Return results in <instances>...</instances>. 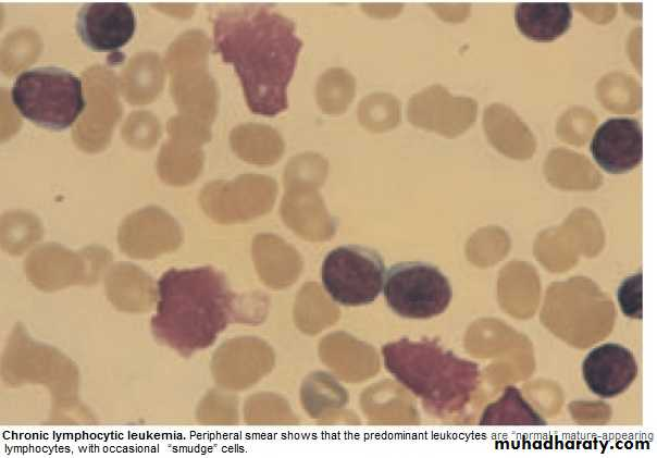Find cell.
Listing matches in <instances>:
<instances>
[{"instance_id": "6da1fadb", "label": "cell", "mask_w": 657, "mask_h": 458, "mask_svg": "<svg viewBox=\"0 0 657 458\" xmlns=\"http://www.w3.org/2000/svg\"><path fill=\"white\" fill-rule=\"evenodd\" d=\"M211 22L214 50L234 65L250 111L272 117L286 110L303 45L295 23L265 4L218 8Z\"/></svg>"}, {"instance_id": "7a4b0ae2", "label": "cell", "mask_w": 657, "mask_h": 458, "mask_svg": "<svg viewBox=\"0 0 657 458\" xmlns=\"http://www.w3.org/2000/svg\"><path fill=\"white\" fill-rule=\"evenodd\" d=\"M238 300L225 275L212 265L170 269L157 283L151 332L160 344L190 357L239 321Z\"/></svg>"}, {"instance_id": "3957f363", "label": "cell", "mask_w": 657, "mask_h": 458, "mask_svg": "<svg viewBox=\"0 0 657 458\" xmlns=\"http://www.w3.org/2000/svg\"><path fill=\"white\" fill-rule=\"evenodd\" d=\"M386 370L406 388L436 412H446L464 386L469 363L433 341L401 338L382 347Z\"/></svg>"}, {"instance_id": "277c9868", "label": "cell", "mask_w": 657, "mask_h": 458, "mask_svg": "<svg viewBox=\"0 0 657 458\" xmlns=\"http://www.w3.org/2000/svg\"><path fill=\"white\" fill-rule=\"evenodd\" d=\"M11 100L25 119L54 131L72 126L86 108L80 78L58 66L21 72L11 88Z\"/></svg>"}, {"instance_id": "5b68a950", "label": "cell", "mask_w": 657, "mask_h": 458, "mask_svg": "<svg viewBox=\"0 0 657 458\" xmlns=\"http://www.w3.org/2000/svg\"><path fill=\"white\" fill-rule=\"evenodd\" d=\"M385 263L371 248L346 245L332 249L324 258L321 280L333 301L358 307L373 302L383 290Z\"/></svg>"}, {"instance_id": "8992f818", "label": "cell", "mask_w": 657, "mask_h": 458, "mask_svg": "<svg viewBox=\"0 0 657 458\" xmlns=\"http://www.w3.org/2000/svg\"><path fill=\"white\" fill-rule=\"evenodd\" d=\"M384 298L393 312L407 319H430L449 306L453 289L434 265L407 261L393 265L385 275Z\"/></svg>"}, {"instance_id": "52a82bcc", "label": "cell", "mask_w": 657, "mask_h": 458, "mask_svg": "<svg viewBox=\"0 0 657 458\" xmlns=\"http://www.w3.org/2000/svg\"><path fill=\"white\" fill-rule=\"evenodd\" d=\"M135 28V13L126 2L85 3L77 13V34L95 51L120 49L131 40Z\"/></svg>"}, {"instance_id": "ba28073f", "label": "cell", "mask_w": 657, "mask_h": 458, "mask_svg": "<svg viewBox=\"0 0 657 458\" xmlns=\"http://www.w3.org/2000/svg\"><path fill=\"white\" fill-rule=\"evenodd\" d=\"M642 129L637 120L611 117L595 131L590 150L605 171L621 174L636 168L642 160Z\"/></svg>"}, {"instance_id": "9c48e42d", "label": "cell", "mask_w": 657, "mask_h": 458, "mask_svg": "<svg viewBox=\"0 0 657 458\" xmlns=\"http://www.w3.org/2000/svg\"><path fill=\"white\" fill-rule=\"evenodd\" d=\"M582 374L587 387L602 398L622 394L637 375L633 354L624 346L606 343L592 349L583 360Z\"/></svg>"}, {"instance_id": "30bf717a", "label": "cell", "mask_w": 657, "mask_h": 458, "mask_svg": "<svg viewBox=\"0 0 657 458\" xmlns=\"http://www.w3.org/2000/svg\"><path fill=\"white\" fill-rule=\"evenodd\" d=\"M572 10L569 3L522 2L515 8L518 29L535 41H551L570 26Z\"/></svg>"}, {"instance_id": "8fae6325", "label": "cell", "mask_w": 657, "mask_h": 458, "mask_svg": "<svg viewBox=\"0 0 657 458\" xmlns=\"http://www.w3.org/2000/svg\"><path fill=\"white\" fill-rule=\"evenodd\" d=\"M356 81L349 71L332 67L325 71L317 84V98L324 110L344 109L352 99Z\"/></svg>"}, {"instance_id": "7c38bea8", "label": "cell", "mask_w": 657, "mask_h": 458, "mask_svg": "<svg viewBox=\"0 0 657 458\" xmlns=\"http://www.w3.org/2000/svg\"><path fill=\"white\" fill-rule=\"evenodd\" d=\"M617 297L624 315L642 319V273L624 278L618 288Z\"/></svg>"}]
</instances>
